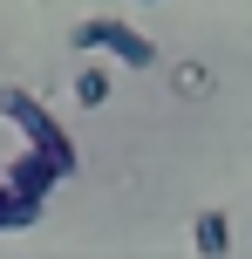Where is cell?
I'll list each match as a JSON object with an SVG mask.
<instances>
[{
  "label": "cell",
  "mask_w": 252,
  "mask_h": 259,
  "mask_svg": "<svg viewBox=\"0 0 252 259\" xmlns=\"http://www.w3.org/2000/svg\"><path fill=\"white\" fill-rule=\"evenodd\" d=\"M0 116H7L14 130H21V143L34 157H48L55 170H82V150H75V137H68L62 130V116H48V103H41L34 89H21V82H7V89H0Z\"/></svg>",
  "instance_id": "6da1fadb"
},
{
  "label": "cell",
  "mask_w": 252,
  "mask_h": 259,
  "mask_svg": "<svg viewBox=\"0 0 252 259\" xmlns=\"http://www.w3.org/2000/svg\"><path fill=\"white\" fill-rule=\"evenodd\" d=\"M68 48H75V55H103V62H123V68H157V41L136 34L123 14L75 21V27H68Z\"/></svg>",
  "instance_id": "7a4b0ae2"
},
{
  "label": "cell",
  "mask_w": 252,
  "mask_h": 259,
  "mask_svg": "<svg viewBox=\"0 0 252 259\" xmlns=\"http://www.w3.org/2000/svg\"><path fill=\"white\" fill-rule=\"evenodd\" d=\"M191 252H198V259H232V219L218 205L191 219Z\"/></svg>",
  "instance_id": "3957f363"
},
{
  "label": "cell",
  "mask_w": 252,
  "mask_h": 259,
  "mask_svg": "<svg viewBox=\"0 0 252 259\" xmlns=\"http://www.w3.org/2000/svg\"><path fill=\"white\" fill-rule=\"evenodd\" d=\"M41 198H27L21 184H7V170H0V232H27V225H41Z\"/></svg>",
  "instance_id": "277c9868"
},
{
  "label": "cell",
  "mask_w": 252,
  "mask_h": 259,
  "mask_svg": "<svg viewBox=\"0 0 252 259\" xmlns=\"http://www.w3.org/2000/svg\"><path fill=\"white\" fill-rule=\"evenodd\" d=\"M109 89H116V82H109V68L95 62V68H75V103L82 109H103L109 103Z\"/></svg>",
  "instance_id": "5b68a950"
},
{
  "label": "cell",
  "mask_w": 252,
  "mask_h": 259,
  "mask_svg": "<svg viewBox=\"0 0 252 259\" xmlns=\"http://www.w3.org/2000/svg\"><path fill=\"white\" fill-rule=\"evenodd\" d=\"M177 89H184V96H205V89H212V75H205V68H177Z\"/></svg>",
  "instance_id": "8992f818"
},
{
  "label": "cell",
  "mask_w": 252,
  "mask_h": 259,
  "mask_svg": "<svg viewBox=\"0 0 252 259\" xmlns=\"http://www.w3.org/2000/svg\"><path fill=\"white\" fill-rule=\"evenodd\" d=\"M136 7H157V0H136Z\"/></svg>",
  "instance_id": "52a82bcc"
}]
</instances>
